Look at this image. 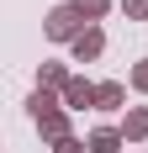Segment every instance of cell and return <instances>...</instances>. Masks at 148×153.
<instances>
[{
    "mask_svg": "<svg viewBox=\"0 0 148 153\" xmlns=\"http://www.w3.org/2000/svg\"><path fill=\"white\" fill-rule=\"evenodd\" d=\"M48 37H79V11L74 5H58L48 16Z\"/></svg>",
    "mask_w": 148,
    "mask_h": 153,
    "instance_id": "obj_1",
    "label": "cell"
},
{
    "mask_svg": "<svg viewBox=\"0 0 148 153\" xmlns=\"http://www.w3.org/2000/svg\"><path fill=\"white\" fill-rule=\"evenodd\" d=\"M101 48H106V37H101V32H95V27H90V32H79V37H74V58L85 63V58H95Z\"/></svg>",
    "mask_w": 148,
    "mask_h": 153,
    "instance_id": "obj_2",
    "label": "cell"
},
{
    "mask_svg": "<svg viewBox=\"0 0 148 153\" xmlns=\"http://www.w3.org/2000/svg\"><path fill=\"white\" fill-rule=\"evenodd\" d=\"M64 100H69L74 111H85V106H95V85H85V79H69V90H64Z\"/></svg>",
    "mask_w": 148,
    "mask_h": 153,
    "instance_id": "obj_3",
    "label": "cell"
},
{
    "mask_svg": "<svg viewBox=\"0 0 148 153\" xmlns=\"http://www.w3.org/2000/svg\"><path fill=\"white\" fill-rule=\"evenodd\" d=\"M37 122H43V132H48L53 143H64V137H69V122H64V111H43Z\"/></svg>",
    "mask_w": 148,
    "mask_h": 153,
    "instance_id": "obj_4",
    "label": "cell"
},
{
    "mask_svg": "<svg viewBox=\"0 0 148 153\" xmlns=\"http://www.w3.org/2000/svg\"><path fill=\"white\" fill-rule=\"evenodd\" d=\"M117 148H122V132H111V127L90 132V153H117Z\"/></svg>",
    "mask_w": 148,
    "mask_h": 153,
    "instance_id": "obj_5",
    "label": "cell"
},
{
    "mask_svg": "<svg viewBox=\"0 0 148 153\" xmlns=\"http://www.w3.org/2000/svg\"><path fill=\"white\" fill-rule=\"evenodd\" d=\"M122 137H148V111H127V127H122Z\"/></svg>",
    "mask_w": 148,
    "mask_h": 153,
    "instance_id": "obj_6",
    "label": "cell"
},
{
    "mask_svg": "<svg viewBox=\"0 0 148 153\" xmlns=\"http://www.w3.org/2000/svg\"><path fill=\"white\" fill-rule=\"evenodd\" d=\"M95 106H101V111H117L122 106V85H95Z\"/></svg>",
    "mask_w": 148,
    "mask_h": 153,
    "instance_id": "obj_7",
    "label": "cell"
},
{
    "mask_svg": "<svg viewBox=\"0 0 148 153\" xmlns=\"http://www.w3.org/2000/svg\"><path fill=\"white\" fill-rule=\"evenodd\" d=\"M53 85H64V90H69V74H64L58 63H48V69H43V90H53Z\"/></svg>",
    "mask_w": 148,
    "mask_h": 153,
    "instance_id": "obj_8",
    "label": "cell"
},
{
    "mask_svg": "<svg viewBox=\"0 0 148 153\" xmlns=\"http://www.w3.org/2000/svg\"><path fill=\"white\" fill-rule=\"evenodd\" d=\"M74 11L79 16H106V0H74Z\"/></svg>",
    "mask_w": 148,
    "mask_h": 153,
    "instance_id": "obj_9",
    "label": "cell"
},
{
    "mask_svg": "<svg viewBox=\"0 0 148 153\" xmlns=\"http://www.w3.org/2000/svg\"><path fill=\"white\" fill-rule=\"evenodd\" d=\"M132 85H138V90H148V58H143V63L132 69Z\"/></svg>",
    "mask_w": 148,
    "mask_h": 153,
    "instance_id": "obj_10",
    "label": "cell"
},
{
    "mask_svg": "<svg viewBox=\"0 0 148 153\" xmlns=\"http://www.w3.org/2000/svg\"><path fill=\"white\" fill-rule=\"evenodd\" d=\"M127 5V16H148V0H122Z\"/></svg>",
    "mask_w": 148,
    "mask_h": 153,
    "instance_id": "obj_11",
    "label": "cell"
},
{
    "mask_svg": "<svg viewBox=\"0 0 148 153\" xmlns=\"http://www.w3.org/2000/svg\"><path fill=\"white\" fill-rule=\"evenodd\" d=\"M58 153H85V148H79L74 137H64V143H58Z\"/></svg>",
    "mask_w": 148,
    "mask_h": 153,
    "instance_id": "obj_12",
    "label": "cell"
}]
</instances>
